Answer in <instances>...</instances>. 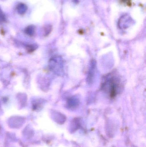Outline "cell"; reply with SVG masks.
Masks as SVG:
<instances>
[{
  "mask_svg": "<svg viewBox=\"0 0 146 147\" xmlns=\"http://www.w3.org/2000/svg\"><path fill=\"white\" fill-rule=\"evenodd\" d=\"M118 84L119 83L116 78L111 77L105 80L104 87L105 89H106V90L108 91L109 90L110 95L111 96H115L116 93Z\"/></svg>",
  "mask_w": 146,
  "mask_h": 147,
  "instance_id": "obj_1",
  "label": "cell"
}]
</instances>
